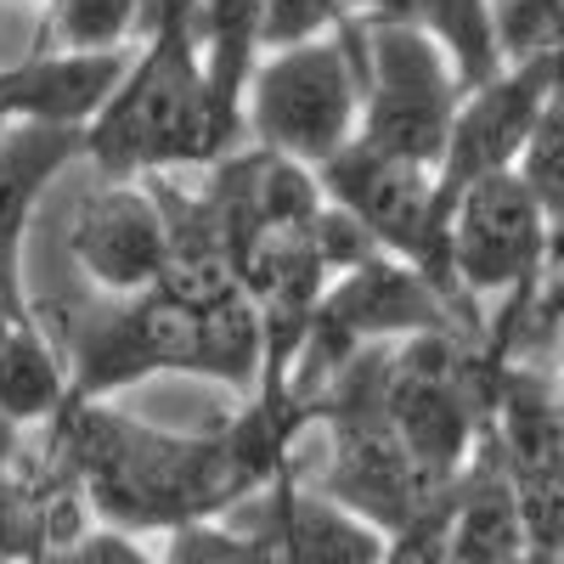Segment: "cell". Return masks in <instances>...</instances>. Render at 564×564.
Returning a JSON list of instances; mask_svg holds the SVG:
<instances>
[{
    "label": "cell",
    "instance_id": "obj_1",
    "mask_svg": "<svg viewBox=\"0 0 564 564\" xmlns=\"http://www.w3.org/2000/svg\"><path fill=\"white\" fill-rule=\"evenodd\" d=\"M311 406L282 390H254L238 412L204 430H153L108 401L63 406L45 423L52 452L74 468L97 525L130 536H175L186 525L231 520L300 463Z\"/></svg>",
    "mask_w": 564,
    "mask_h": 564
},
{
    "label": "cell",
    "instance_id": "obj_2",
    "mask_svg": "<svg viewBox=\"0 0 564 564\" xmlns=\"http://www.w3.org/2000/svg\"><path fill=\"white\" fill-rule=\"evenodd\" d=\"M29 305L68 367V406H97L141 379H209L243 401L265 372V316L249 294L209 305L175 300L164 289L135 300H102L63 265L52 238L34 265L23 260Z\"/></svg>",
    "mask_w": 564,
    "mask_h": 564
},
{
    "label": "cell",
    "instance_id": "obj_3",
    "mask_svg": "<svg viewBox=\"0 0 564 564\" xmlns=\"http://www.w3.org/2000/svg\"><path fill=\"white\" fill-rule=\"evenodd\" d=\"M79 148H85V164L97 170V181L209 170L220 159V135L209 113L198 29H170V34L141 40L108 108L85 124Z\"/></svg>",
    "mask_w": 564,
    "mask_h": 564
},
{
    "label": "cell",
    "instance_id": "obj_4",
    "mask_svg": "<svg viewBox=\"0 0 564 564\" xmlns=\"http://www.w3.org/2000/svg\"><path fill=\"white\" fill-rule=\"evenodd\" d=\"M547 260V215L520 175H486L446 209V282L486 316V350L502 361L513 327L531 311Z\"/></svg>",
    "mask_w": 564,
    "mask_h": 564
},
{
    "label": "cell",
    "instance_id": "obj_5",
    "mask_svg": "<svg viewBox=\"0 0 564 564\" xmlns=\"http://www.w3.org/2000/svg\"><path fill=\"white\" fill-rule=\"evenodd\" d=\"M361 23V18H356ZM356 23L305 45L265 52L243 90V141L289 164H334L361 130V57Z\"/></svg>",
    "mask_w": 564,
    "mask_h": 564
},
{
    "label": "cell",
    "instance_id": "obj_6",
    "mask_svg": "<svg viewBox=\"0 0 564 564\" xmlns=\"http://www.w3.org/2000/svg\"><path fill=\"white\" fill-rule=\"evenodd\" d=\"M361 57V130L356 141L390 159H412L441 170L446 135L463 102V85L435 40H423L412 23L372 12L356 23Z\"/></svg>",
    "mask_w": 564,
    "mask_h": 564
},
{
    "label": "cell",
    "instance_id": "obj_7",
    "mask_svg": "<svg viewBox=\"0 0 564 564\" xmlns=\"http://www.w3.org/2000/svg\"><path fill=\"white\" fill-rule=\"evenodd\" d=\"M316 181H322L327 204L367 231L372 249L423 271L435 289L452 294V282H446V198H441V175L430 164L390 159L379 148H367V141H350L334 164L316 170Z\"/></svg>",
    "mask_w": 564,
    "mask_h": 564
},
{
    "label": "cell",
    "instance_id": "obj_8",
    "mask_svg": "<svg viewBox=\"0 0 564 564\" xmlns=\"http://www.w3.org/2000/svg\"><path fill=\"white\" fill-rule=\"evenodd\" d=\"M52 249L102 300H135L164 289L170 238L148 181H90L52 220Z\"/></svg>",
    "mask_w": 564,
    "mask_h": 564
},
{
    "label": "cell",
    "instance_id": "obj_9",
    "mask_svg": "<svg viewBox=\"0 0 564 564\" xmlns=\"http://www.w3.org/2000/svg\"><path fill=\"white\" fill-rule=\"evenodd\" d=\"M558 79L547 74H525V68H502L486 85L463 90L452 135H446V153H441V198L452 209L457 193H468L475 181L486 175H508L513 159H520L525 135L536 124V113L547 108V97H558Z\"/></svg>",
    "mask_w": 564,
    "mask_h": 564
},
{
    "label": "cell",
    "instance_id": "obj_10",
    "mask_svg": "<svg viewBox=\"0 0 564 564\" xmlns=\"http://www.w3.org/2000/svg\"><path fill=\"white\" fill-rule=\"evenodd\" d=\"M135 52L68 57V52H29L23 63L0 68V119L7 124H52L85 135V124L108 108Z\"/></svg>",
    "mask_w": 564,
    "mask_h": 564
},
{
    "label": "cell",
    "instance_id": "obj_11",
    "mask_svg": "<svg viewBox=\"0 0 564 564\" xmlns=\"http://www.w3.org/2000/svg\"><path fill=\"white\" fill-rule=\"evenodd\" d=\"M254 531L271 542L276 564H384L390 553V536L322 497L300 463L265 491V520H254Z\"/></svg>",
    "mask_w": 564,
    "mask_h": 564
},
{
    "label": "cell",
    "instance_id": "obj_12",
    "mask_svg": "<svg viewBox=\"0 0 564 564\" xmlns=\"http://www.w3.org/2000/svg\"><path fill=\"white\" fill-rule=\"evenodd\" d=\"M68 406V367L29 305L23 276H0V412L18 430H45Z\"/></svg>",
    "mask_w": 564,
    "mask_h": 564
},
{
    "label": "cell",
    "instance_id": "obj_13",
    "mask_svg": "<svg viewBox=\"0 0 564 564\" xmlns=\"http://www.w3.org/2000/svg\"><path fill=\"white\" fill-rule=\"evenodd\" d=\"M74 159H85L74 130H52V124L0 130V276H23V254L40 226V204Z\"/></svg>",
    "mask_w": 564,
    "mask_h": 564
},
{
    "label": "cell",
    "instance_id": "obj_14",
    "mask_svg": "<svg viewBox=\"0 0 564 564\" xmlns=\"http://www.w3.org/2000/svg\"><path fill=\"white\" fill-rule=\"evenodd\" d=\"M379 12L412 23L423 40H435L463 90L502 74L497 34H491V0H379Z\"/></svg>",
    "mask_w": 564,
    "mask_h": 564
},
{
    "label": "cell",
    "instance_id": "obj_15",
    "mask_svg": "<svg viewBox=\"0 0 564 564\" xmlns=\"http://www.w3.org/2000/svg\"><path fill=\"white\" fill-rule=\"evenodd\" d=\"M141 45V0H40L34 52L102 57Z\"/></svg>",
    "mask_w": 564,
    "mask_h": 564
},
{
    "label": "cell",
    "instance_id": "obj_16",
    "mask_svg": "<svg viewBox=\"0 0 564 564\" xmlns=\"http://www.w3.org/2000/svg\"><path fill=\"white\" fill-rule=\"evenodd\" d=\"M497 63L564 85V0H491Z\"/></svg>",
    "mask_w": 564,
    "mask_h": 564
},
{
    "label": "cell",
    "instance_id": "obj_17",
    "mask_svg": "<svg viewBox=\"0 0 564 564\" xmlns=\"http://www.w3.org/2000/svg\"><path fill=\"white\" fill-rule=\"evenodd\" d=\"M513 175H520V186L542 204L547 220L564 215V90L547 97V108L536 113L520 159H513Z\"/></svg>",
    "mask_w": 564,
    "mask_h": 564
},
{
    "label": "cell",
    "instance_id": "obj_18",
    "mask_svg": "<svg viewBox=\"0 0 564 564\" xmlns=\"http://www.w3.org/2000/svg\"><path fill=\"white\" fill-rule=\"evenodd\" d=\"M164 564H276L271 542L254 525H186L175 536H164Z\"/></svg>",
    "mask_w": 564,
    "mask_h": 564
},
{
    "label": "cell",
    "instance_id": "obj_19",
    "mask_svg": "<svg viewBox=\"0 0 564 564\" xmlns=\"http://www.w3.org/2000/svg\"><path fill=\"white\" fill-rule=\"evenodd\" d=\"M57 564H164V553H153L148 536H130V531H113V525H85L57 553Z\"/></svg>",
    "mask_w": 564,
    "mask_h": 564
},
{
    "label": "cell",
    "instance_id": "obj_20",
    "mask_svg": "<svg viewBox=\"0 0 564 564\" xmlns=\"http://www.w3.org/2000/svg\"><path fill=\"white\" fill-rule=\"evenodd\" d=\"M170 29H198V0H141V40Z\"/></svg>",
    "mask_w": 564,
    "mask_h": 564
},
{
    "label": "cell",
    "instance_id": "obj_21",
    "mask_svg": "<svg viewBox=\"0 0 564 564\" xmlns=\"http://www.w3.org/2000/svg\"><path fill=\"white\" fill-rule=\"evenodd\" d=\"M536 372L547 379V395H553V406H558V417H564V327L553 334V350H547V361H542Z\"/></svg>",
    "mask_w": 564,
    "mask_h": 564
},
{
    "label": "cell",
    "instance_id": "obj_22",
    "mask_svg": "<svg viewBox=\"0 0 564 564\" xmlns=\"http://www.w3.org/2000/svg\"><path fill=\"white\" fill-rule=\"evenodd\" d=\"M23 446H29V430H18V423L0 412V475H7V468L23 457Z\"/></svg>",
    "mask_w": 564,
    "mask_h": 564
},
{
    "label": "cell",
    "instance_id": "obj_23",
    "mask_svg": "<svg viewBox=\"0 0 564 564\" xmlns=\"http://www.w3.org/2000/svg\"><path fill=\"white\" fill-rule=\"evenodd\" d=\"M29 564H57V553H40V558H29Z\"/></svg>",
    "mask_w": 564,
    "mask_h": 564
},
{
    "label": "cell",
    "instance_id": "obj_24",
    "mask_svg": "<svg viewBox=\"0 0 564 564\" xmlns=\"http://www.w3.org/2000/svg\"><path fill=\"white\" fill-rule=\"evenodd\" d=\"M0 130H7V119H0Z\"/></svg>",
    "mask_w": 564,
    "mask_h": 564
}]
</instances>
